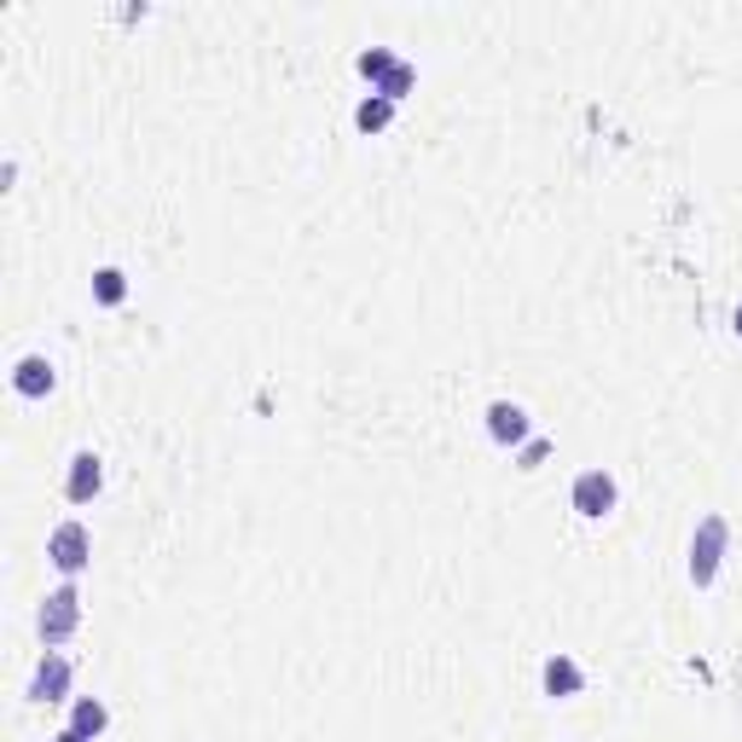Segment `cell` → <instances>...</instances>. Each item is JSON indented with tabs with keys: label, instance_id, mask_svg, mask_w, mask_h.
Instances as JSON below:
<instances>
[{
	"label": "cell",
	"instance_id": "6da1fadb",
	"mask_svg": "<svg viewBox=\"0 0 742 742\" xmlns=\"http://www.w3.org/2000/svg\"><path fill=\"white\" fill-rule=\"evenodd\" d=\"M726 546H731V522L726 517H702L690 533V586H713L719 563H726Z\"/></svg>",
	"mask_w": 742,
	"mask_h": 742
},
{
	"label": "cell",
	"instance_id": "7a4b0ae2",
	"mask_svg": "<svg viewBox=\"0 0 742 742\" xmlns=\"http://www.w3.org/2000/svg\"><path fill=\"white\" fill-rule=\"evenodd\" d=\"M76 627H81V592H76V586L47 592V604H41V644L58 650Z\"/></svg>",
	"mask_w": 742,
	"mask_h": 742
},
{
	"label": "cell",
	"instance_id": "3957f363",
	"mask_svg": "<svg viewBox=\"0 0 742 742\" xmlns=\"http://www.w3.org/2000/svg\"><path fill=\"white\" fill-rule=\"evenodd\" d=\"M574 510H581L586 522H604L615 505H621V487H615V476L609 470H581V476H574Z\"/></svg>",
	"mask_w": 742,
	"mask_h": 742
},
{
	"label": "cell",
	"instance_id": "277c9868",
	"mask_svg": "<svg viewBox=\"0 0 742 742\" xmlns=\"http://www.w3.org/2000/svg\"><path fill=\"white\" fill-rule=\"evenodd\" d=\"M47 556H53L58 574H81V569H88V556H93L88 522H58V528L47 533Z\"/></svg>",
	"mask_w": 742,
	"mask_h": 742
},
{
	"label": "cell",
	"instance_id": "5b68a950",
	"mask_svg": "<svg viewBox=\"0 0 742 742\" xmlns=\"http://www.w3.org/2000/svg\"><path fill=\"white\" fill-rule=\"evenodd\" d=\"M487 436L499 447H528L533 441V418L517 406V401H493L487 406Z\"/></svg>",
	"mask_w": 742,
	"mask_h": 742
},
{
	"label": "cell",
	"instance_id": "8992f818",
	"mask_svg": "<svg viewBox=\"0 0 742 742\" xmlns=\"http://www.w3.org/2000/svg\"><path fill=\"white\" fill-rule=\"evenodd\" d=\"M99 487H105V459H99V452H76L70 476H65V499L70 505H93Z\"/></svg>",
	"mask_w": 742,
	"mask_h": 742
},
{
	"label": "cell",
	"instance_id": "52a82bcc",
	"mask_svg": "<svg viewBox=\"0 0 742 742\" xmlns=\"http://www.w3.org/2000/svg\"><path fill=\"white\" fill-rule=\"evenodd\" d=\"M540 685H546V696H556V702H569V696H581L586 690V673H581V662L574 655H546V667H540Z\"/></svg>",
	"mask_w": 742,
	"mask_h": 742
},
{
	"label": "cell",
	"instance_id": "ba28073f",
	"mask_svg": "<svg viewBox=\"0 0 742 742\" xmlns=\"http://www.w3.org/2000/svg\"><path fill=\"white\" fill-rule=\"evenodd\" d=\"M65 690H70V662L58 650H47V655H41V667H35V678H30V696H35V702H65Z\"/></svg>",
	"mask_w": 742,
	"mask_h": 742
},
{
	"label": "cell",
	"instance_id": "9c48e42d",
	"mask_svg": "<svg viewBox=\"0 0 742 742\" xmlns=\"http://www.w3.org/2000/svg\"><path fill=\"white\" fill-rule=\"evenodd\" d=\"M53 383H58V371H53V360H47V355H24V360H18V371H12V389H18L24 401L53 395Z\"/></svg>",
	"mask_w": 742,
	"mask_h": 742
},
{
	"label": "cell",
	"instance_id": "30bf717a",
	"mask_svg": "<svg viewBox=\"0 0 742 742\" xmlns=\"http://www.w3.org/2000/svg\"><path fill=\"white\" fill-rule=\"evenodd\" d=\"M70 726L81 731V737H105V726H111V708L99 702V696H76V708H70Z\"/></svg>",
	"mask_w": 742,
	"mask_h": 742
},
{
	"label": "cell",
	"instance_id": "8fae6325",
	"mask_svg": "<svg viewBox=\"0 0 742 742\" xmlns=\"http://www.w3.org/2000/svg\"><path fill=\"white\" fill-rule=\"evenodd\" d=\"M389 122H395V105H389L383 93H371V99H360V105H355V128L360 134H383Z\"/></svg>",
	"mask_w": 742,
	"mask_h": 742
},
{
	"label": "cell",
	"instance_id": "7c38bea8",
	"mask_svg": "<svg viewBox=\"0 0 742 742\" xmlns=\"http://www.w3.org/2000/svg\"><path fill=\"white\" fill-rule=\"evenodd\" d=\"M412 88H418V70H412V65H406V58H401V65H395V70H389V76H383V81H378V88H371V93H383V99H389V105H401V99H406Z\"/></svg>",
	"mask_w": 742,
	"mask_h": 742
},
{
	"label": "cell",
	"instance_id": "4fadbf2b",
	"mask_svg": "<svg viewBox=\"0 0 742 742\" xmlns=\"http://www.w3.org/2000/svg\"><path fill=\"white\" fill-rule=\"evenodd\" d=\"M122 296H128V273H122V267H99V273H93V302L116 307Z\"/></svg>",
	"mask_w": 742,
	"mask_h": 742
},
{
	"label": "cell",
	"instance_id": "5bb4252c",
	"mask_svg": "<svg viewBox=\"0 0 742 742\" xmlns=\"http://www.w3.org/2000/svg\"><path fill=\"white\" fill-rule=\"evenodd\" d=\"M355 65H360V76L371 81V88H378V81H383L389 70H395V65H401V53H389V47H366V53L355 58Z\"/></svg>",
	"mask_w": 742,
	"mask_h": 742
},
{
	"label": "cell",
	"instance_id": "9a60e30c",
	"mask_svg": "<svg viewBox=\"0 0 742 742\" xmlns=\"http://www.w3.org/2000/svg\"><path fill=\"white\" fill-rule=\"evenodd\" d=\"M546 459H551V441H546V436H533V441L517 452V464H522V470H540Z\"/></svg>",
	"mask_w": 742,
	"mask_h": 742
},
{
	"label": "cell",
	"instance_id": "2e32d148",
	"mask_svg": "<svg viewBox=\"0 0 742 742\" xmlns=\"http://www.w3.org/2000/svg\"><path fill=\"white\" fill-rule=\"evenodd\" d=\"M53 742H93V737H81V731H76V726H65V731H58V737H53Z\"/></svg>",
	"mask_w": 742,
	"mask_h": 742
},
{
	"label": "cell",
	"instance_id": "e0dca14e",
	"mask_svg": "<svg viewBox=\"0 0 742 742\" xmlns=\"http://www.w3.org/2000/svg\"><path fill=\"white\" fill-rule=\"evenodd\" d=\"M731 331L742 337V302H737V314H731Z\"/></svg>",
	"mask_w": 742,
	"mask_h": 742
}]
</instances>
